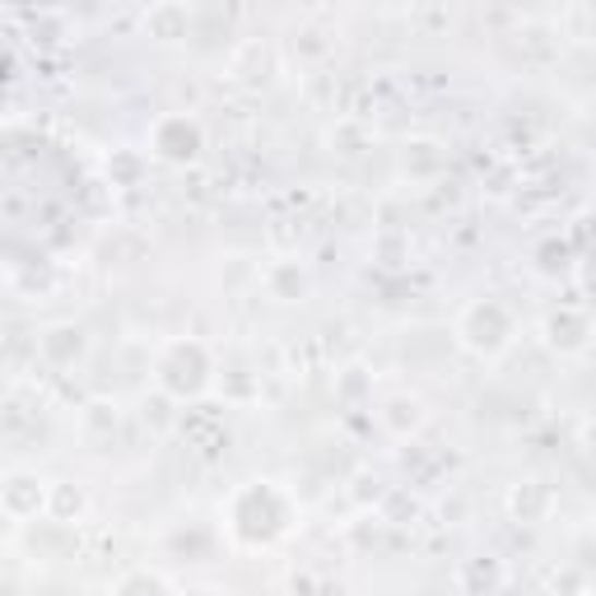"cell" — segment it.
Returning <instances> with one entry per match:
<instances>
[{
  "mask_svg": "<svg viewBox=\"0 0 596 596\" xmlns=\"http://www.w3.org/2000/svg\"><path fill=\"white\" fill-rule=\"evenodd\" d=\"M438 164H443V154H438L433 140H415V145H406V172H438Z\"/></svg>",
  "mask_w": 596,
  "mask_h": 596,
  "instance_id": "cell-14",
  "label": "cell"
},
{
  "mask_svg": "<svg viewBox=\"0 0 596 596\" xmlns=\"http://www.w3.org/2000/svg\"><path fill=\"white\" fill-rule=\"evenodd\" d=\"M150 145H154V154H159L164 164H191V159H196V154L205 150V131H201L196 117L168 112V117L154 121Z\"/></svg>",
  "mask_w": 596,
  "mask_h": 596,
  "instance_id": "cell-4",
  "label": "cell"
},
{
  "mask_svg": "<svg viewBox=\"0 0 596 596\" xmlns=\"http://www.w3.org/2000/svg\"><path fill=\"white\" fill-rule=\"evenodd\" d=\"M378 419H382V429H388L392 438H415L419 429H425L429 410H425V401H419V396L401 392V396H388V401H382Z\"/></svg>",
  "mask_w": 596,
  "mask_h": 596,
  "instance_id": "cell-9",
  "label": "cell"
},
{
  "mask_svg": "<svg viewBox=\"0 0 596 596\" xmlns=\"http://www.w3.org/2000/svg\"><path fill=\"white\" fill-rule=\"evenodd\" d=\"M145 33L154 43H187V33H191V10L182 5V0H159V5H150L145 14Z\"/></svg>",
  "mask_w": 596,
  "mask_h": 596,
  "instance_id": "cell-10",
  "label": "cell"
},
{
  "mask_svg": "<svg viewBox=\"0 0 596 596\" xmlns=\"http://www.w3.org/2000/svg\"><path fill=\"white\" fill-rule=\"evenodd\" d=\"M210 373H215V363H210V349L201 341H168L154 359V388H164L178 401L201 396L210 388Z\"/></svg>",
  "mask_w": 596,
  "mask_h": 596,
  "instance_id": "cell-2",
  "label": "cell"
},
{
  "mask_svg": "<svg viewBox=\"0 0 596 596\" xmlns=\"http://www.w3.org/2000/svg\"><path fill=\"white\" fill-rule=\"evenodd\" d=\"M84 508H90V499H84V489L80 485H70V480H51L47 485V517H57V522H80L84 517Z\"/></svg>",
  "mask_w": 596,
  "mask_h": 596,
  "instance_id": "cell-12",
  "label": "cell"
},
{
  "mask_svg": "<svg viewBox=\"0 0 596 596\" xmlns=\"http://www.w3.org/2000/svg\"><path fill=\"white\" fill-rule=\"evenodd\" d=\"M182 401L178 396H168L164 388H154V392H145L140 396V419H145V429H154V433H168V429H178V419H182Z\"/></svg>",
  "mask_w": 596,
  "mask_h": 596,
  "instance_id": "cell-11",
  "label": "cell"
},
{
  "mask_svg": "<svg viewBox=\"0 0 596 596\" xmlns=\"http://www.w3.org/2000/svg\"><path fill=\"white\" fill-rule=\"evenodd\" d=\"M0 513L10 522H38L47 517V480L33 476V470H10L0 476Z\"/></svg>",
  "mask_w": 596,
  "mask_h": 596,
  "instance_id": "cell-5",
  "label": "cell"
},
{
  "mask_svg": "<svg viewBox=\"0 0 596 596\" xmlns=\"http://www.w3.org/2000/svg\"><path fill=\"white\" fill-rule=\"evenodd\" d=\"M117 406H108V401H94L90 410H84V433H94V429H108V433H117Z\"/></svg>",
  "mask_w": 596,
  "mask_h": 596,
  "instance_id": "cell-15",
  "label": "cell"
},
{
  "mask_svg": "<svg viewBox=\"0 0 596 596\" xmlns=\"http://www.w3.org/2000/svg\"><path fill=\"white\" fill-rule=\"evenodd\" d=\"M38 349L51 368H70L90 355V336H84V326H75V322H57L38 336Z\"/></svg>",
  "mask_w": 596,
  "mask_h": 596,
  "instance_id": "cell-7",
  "label": "cell"
},
{
  "mask_svg": "<svg viewBox=\"0 0 596 596\" xmlns=\"http://www.w3.org/2000/svg\"><path fill=\"white\" fill-rule=\"evenodd\" d=\"M457 341L470 355H499V349H508V341H513V312H508L499 298H476L457 318Z\"/></svg>",
  "mask_w": 596,
  "mask_h": 596,
  "instance_id": "cell-3",
  "label": "cell"
},
{
  "mask_svg": "<svg viewBox=\"0 0 596 596\" xmlns=\"http://www.w3.org/2000/svg\"><path fill=\"white\" fill-rule=\"evenodd\" d=\"M242 489H248V499L257 503V513H248L242 503H229V532L242 540V546H271L275 536L289 532L294 508H289V499L279 494L271 480H252V485H242Z\"/></svg>",
  "mask_w": 596,
  "mask_h": 596,
  "instance_id": "cell-1",
  "label": "cell"
},
{
  "mask_svg": "<svg viewBox=\"0 0 596 596\" xmlns=\"http://www.w3.org/2000/svg\"><path fill=\"white\" fill-rule=\"evenodd\" d=\"M546 345L559 349V355H587V345H592V322H587V312H577V308H559L546 318Z\"/></svg>",
  "mask_w": 596,
  "mask_h": 596,
  "instance_id": "cell-6",
  "label": "cell"
},
{
  "mask_svg": "<svg viewBox=\"0 0 596 596\" xmlns=\"http://www.w3.org/2000/svg\"><path fill=\"white\" fill-rule=\"evenodd\" d=\"M550 503H555V494L540 480H527L508 494V508H513V517H522V522H540L550 513Z\"/></svg>",
  "mask_w": 596,
  "mask_h": 596,
  "instance_id": "cell-13",
  "label": "cell"
},
{
  "mask_svg": "<svg viewBox=\"0 0 596 596\" xmlns=\"http://www.w3.org/2000/svg\"><path fill=\"white\" fill-rule=\"evenodd\" d=\"M261 285H266V294L279 298V303H303L312 294V275H308V266H298V261H271Z\"/></svg>",
  "mask_w": 596,
  "mask_h": 596,
  "instance_id": "cell-8",
  "label": "cell"
},
{
  "mask_svg": "<svg viewBox=\"0 0 596 596\" xmlns=\"http://www.w3.org/2000/svg\"><path fill=\"white\" fill-rule=\"evenodd\" d=\"M131 587H172V577H164V573H127V577H117V592H131Z\"/></svg>",
  "mask_w": 596,
  "mask_h": 596,
  "instance_id": "cell-16",
  "label": "cell"
}]
</instances>
